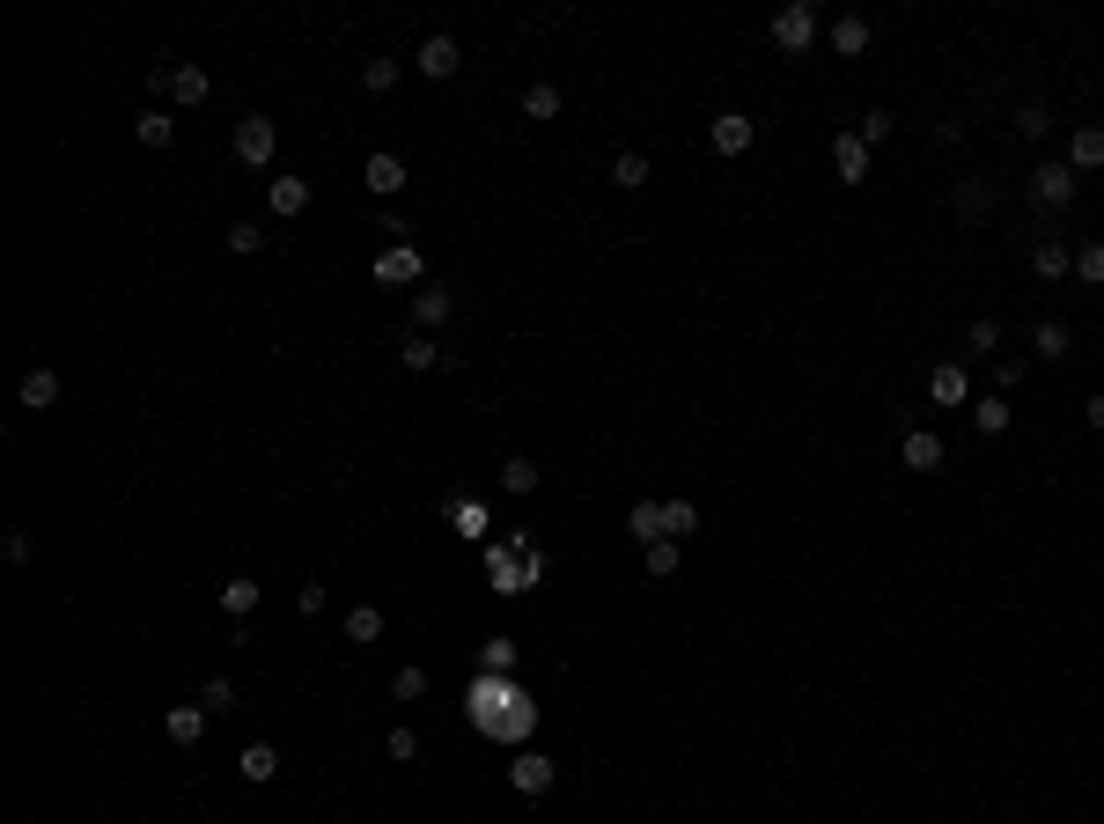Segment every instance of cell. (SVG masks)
Wrapping results in <instances>:
<instances>
[{"label":"cell","instance_id":"cell-32","mask_svg":"<svg viewBox=\"0 0 1104 824\" xmlns=\"http://www.w3.org/2000/svg\"><path fill=\"white\" fill-rule=\"evenodd\" d=\"M538 479H545V471H538L531 457H509V464H501V486H509V493H538Z\"/></svg>","mask_w":1104,"mask_h":824},{"label":"cell","instance_id":"cell-9","mask_svg":"<svg viewBox=\"0 0 1104 824\" xmlns=\"http://www.w3.org/2000/svg\"><path fill=\"white\" fill-rule=\"evenodd\" d=\"M553 780H560V766H553L545 751H515V766H509L515 795H553Z\"/></svg>","mask_w":1104,"mask_h":824},{"label":"cell","instance_id":"cell-29","mask_svg":"<svg viewBox=\"0 0 1104 824\" xmlns=\"http://www.w3.org/2000/svg\"><path fill=\"white\" fill-rule=\"evenodd\" d=\"M612 185H618V192H640V185H648V155H640V147L612 155Z\"/></svg>","mask_w":1104,"mask_h":824},{"label":"cell","instance_id":"cell-35","mask_svg":"<svg viewBox=\"0 0 1104 824\" xmlns=\"http://www.w3.org/2000/svg\"><path fill=\"white\" fill-rule=\"evenodd\" d=\"M972 427H980L986 442H994V435H1008V405H1002V398H980V405H972Z\"/></svg>","mask_w":1104,"mask_h":824},{"label":"cell","instance_id":"cell-24","mask_svg":"<svg viewBox=\"0 0 1104 824\" xmlns=\"http://www.w3.org/2000/svg\"><path fill=\"white\" fill-rule=\"evenodd\" d=\"M1068 346H1075V332H1068L1060 316H1046V324L1030 332V354H1046V361H1068Z\"/></svg>","mask_w":1104,"mask_h":824},{"label":"cell","instance_id":"cell-28","mask_svg":"<svg viewBox=\"0 0 1104 824\" xmlns=\"http://www.w3.org/2000/svg\"><path fill=\"white\" fill-rule=\"evenodd\" d=\"M626 531H634V545H656L662 537V501H634V509H626Z\"/></svg>","mask_w":1104,"mask_h":824},{"label":"cell","instance_id":"cell-46","mask_svg":"<svg viewBox=\"0 0 1104 824\" xmlns=\"http://www.w3.org/2000/svg\"><path fill=\"white\" fill-rule=\"evenodd\" d=\"M0 553L15 559V567H30V537H23V531H8V537H0Z\"/></svg>","mask_w":1104,"mask_h":824},{"label":"cell","instance_id":"cell-45","mask_svg":"<svg viewBox=\"0 0 1104 824\" xmlns=\"http://www.w3.org/2000/svg\"><path fill=\"white\" fill-rule=\"evenodd\" d=\"M855 133H861V147H877V141H891V111H869V119H861Z\"/></svg>","mask_w":1104,"mask_h":824},{"label":"cell","instance_id":"cell-22","mask_svg":"<svg viewBox=\"0 0 1104 824\" xmlns=\"http://www.w3.org/2000/svg\"><path fill=\"white\" fill-rule=\"evenodd\" d=\"M258 597H266V589L250 582V575H228V582H221V611H228V619H250Z\"/></svg>","mask_w":1104,"mask_h":824},{"label":"cell","instance_id":"cell-4","mask_svg":"<svg viewBox=\"0 0 1104 824\" xmlns=\"http://www.w3.org/2000/svg\"><path fill=\"white\" fill-rule=\"evenodd\" d=\"M272 147H280V125L266 119V111H250V119H236V163H250V170H266Z\"/></svg>","mask_w":1104,"mask_h":824},{"label":"cell","instance_id":"cell-10","mask_svg":"<svg viewBox=\"0 0 1104 824\" xmlns=\"http://www.w3.org/2000/svg\"><path fill=\"white\" fill-rule=\"evenodd\" d=\"M398 368L427 376V368H457V354H442V346H435V332H405V339H398Z\"/></svg>","mask_w":1104,"mask_h":824},{"label":"cell","instance_id":"cell-5","mask_svg":"<svg viewBox=\"0 0 1104 824\" xmlns=\"http://www.w3.org/2000/svg\"><path fill=\"white\" fill-rule=\"evenodd\" d=\"M368 272H376L383 288H427V266H420L413 243H391V250H376V266H368Z\"/></svg>","mask_w":1104,"mask_h":824},{"label":"cell","instance_id":"cell-43","mask_svg":"<svg viewBox=\"0 0 1104 824\" xmlns=\"http://www.w3.org/2000/svg\"><path fill=\"white\" fill-rule=\"evenodd\" d=\"M383 751H391L398 766H413V758H420V736H413V728H391V736H383Z\"/></svg>","mask_w":1104,"mask_h":824},{"label":"cell","instance_id":"cell-44","mask_svg":"<svg viewBox=\"0 0 1104 824\" xmlns=\"http://www.w3.org/2000/svg\"><path fill=\"white\" fill-rule=\"evenodd\" d=\"M1046 125H1053V119H1046V103H1024V111H1016V133H1024V141H1038Z\"/></svg>","mask_w":1104,"mask_h":824},{"label":"cell","instance_id":"cell-2","mask_svg":"<svg viewBox=\"0 0 1104 824\" xmlns=\"http://www.w3.org/2000/svg\"><path fill=\"white\" fill-rule=\"evenodd\" d=\"M147 89H163L170 103H207L214 97V81H207V67H192V59H177V67H147Z\"/></svg>","mask_w":1104,"mask_h":824},{"label":"cell","instance_id":"cell-16","mask_svg":"<svg viewBox=\"0 0 1104 824\" xmlns=\"http://www.w3.org/2000/svg\"><path fill=\"white\" fill-rule=\"evenodd\" d=\"M899 457H906V471H943V435H935V427H913V435L899 442Z\"/></svg>","mask_w":1104,"mask_h":824},{"label":"cell","instance_id":"cell-18","mask_svg":"<svg viewBox=\"0 0 1104 824\" xmlns=\"http://www.w3.org/2000/svg\"><path fill=\"white\" fill-rule=\"evenodd\" d=\"M163 736H170L177 751H192L199 736H207V706H170V714H163Z\"/></svg>","mask_w":1104,"mask_h":824},{"label":"cell","instance_id":"cell-11","mask_svg":"<svg viewBox=\"0 0 1104 824\" xmlns=\"http://www.w3.org/2000/svg\"><path fill=\"white\" fill-rule=\"evenodd\" d=\"M266 214L272 221L310 214V177H272V185H266Z\"/></svg>","mask_w":1104,"mask_h":824},{"label":"cell","instance_id":"cell-27","mask_svg":"<svg viewBox=\"0 0 1104 824\" xmlns=\"http://www.w3.org/2000/svg\"><path fill=\"white\" fill-rule=\"evenodd\" d=\"M833 52H839V59H861V52H869V23H861V15H839V23H833Z\"/></svg>","mask_w":1104,"mask_h":824},{"label":"cell","instance_id":"cell-7","mask_svg":"<svg viewBox=\"0 0 1104 824\" xmlns=\"http://www.w3.org/2000/svg\"><path fill=\"white\" fill-rule=\"evenodd\" d=\"M1075 192H1082V177L1068 170V163H1038V170H1030V199H1038V207H1053V214H1060Z\"/></svg>","mask_w":1104,"mask_h":824},{"label":"cell","instance_id":"cell-40","mask_svg":"<svg viewBox=\"0 0 1104 824\" xmlns=\"http://www.w3.org/2000/svg\"><path fill=\"white\" fill-rule=\"evenodd\" d=\"M427 692V670L420 662H398V678H391V700H420Z\"/></svg>","mask_w":1104,"mask_h":824},{"label":"cell","instance_id":"cell-23","mask_svg":"<svg viewBox=\"0 0 1104 824\" xmlns=\"http://www.w3.org/2000/svg\"><path fill=\"white\" fill-rule=\"evenodd\" d=\"M15 398H23L30 412H52V405H59V376H52V368H30V376H23V390H15Z\"/></svg>","mask_w":1104,"mask_h":824},{"label":"cell","instance_id":"cell-14","mask_svg":"<svg viewBox=\"0 0 1104 824\" xmlns=\"http://www.w3.org/2000/svg\"><path fill=\"white\" fill-rule=\"evenodd\" d=\"M449 310H457V294H449V288H435V280H427V288H413V332L449 324Z\"/></svg>","mask_w":1104,"mask_h":824},{"label":"cell","instance_id":"cell-39","mask_svg":"<svg viewBox=\"0 0 1104 824\" xmlns=\"http://www.w3.org/2000/svg\"><path fill=\"white\" fill-rule=\"evenodd\" d=\"M228 250H236V258H258V250H266V229H258V221H236V229H228Z\"/></svg>","mask_w":1104,"mask_h":824},{"label":"cell","instance_id":"cell-8","mask_svg":"<svg viewBox=\"0 0 1104 824\" xmlns=\"http://www.w3.org/2000/svg\"><path fill=\"white\" fill-rule=\"evenodd\" d=\"M413 67L427 74V81H449V74L465 67V52H457V37H449V30H435V37H420V52H413Z\"/></svg>","mask_w":1104,"mask_h":824},{"label":"cell","instance_id":"cell-47","mask_svg":"<svg viewBox=\"0 0 1104 824\" xmlns=\"http://www.w3.org/2000/svg\"><path fill=\"white\" fill-rule=\"evenodd\" d=\"M294 604H302L310 619H317V611H324V582H302V589H294Z\"/></svg>","mask_w":1104,"mask_h":824},{"label":"cell","instance_id":"cell-19","mask_svg":"<svg viewBox=\"0 0 1104 824\" xmlns=\"http://www.w3.org/2000/svg\"><path fill=\"white\" fill-rule=\"evenodd\" d=\"M1030 272H1038V280H1068V272H1075V250H1068L1060 236H1046L1038 250H1030Z\"/></svg>","mask_w":1104,"mask_h":824},{"label":"cell","instance_id":"cell-26","mask_svg":"<svg viewBox=\"0 0 1104 824\" xmlns=\"http://www.w3.org/2000/svg\"><path fill=\"white\" fill-rule=\"evenodd\" d=\"M346 641H354V648H376V641H383V611L354 604V611H346Z\"/></svg>","mask_w":1104,"mask_h":824},{"label":"cell","instance_id":"cell-6","mask_svg":"<svg viewBox=\"0 0 1104 824\" xmlns=\"http://www.w3.org/2000/svg\"><path fill=\"white\" fill-rule=\"evenodd\" d=\"M773 45H781V52H810V45H817V8H810V0H788L781 15H773Z\"/></svg>","mask_w":1104,"mask_h":824},{"label":"cell","instance_id":"cell-15","mask_svg":"<svg viewBox=\"0 0 1104 824\" xmlns=\"http://www.w3.org/2000/svg\"><path fill=\"white\" fill-rule=\"evenodd\" d=\"M950 207H957V221H986L994 214V185H986V177H957Z\"/></svg>","mask_w":1104,"mask_h":824},{"label":"cell","instance_id":"cell-34","mask_svg":"<svg viewBox=\"0 0 1104 824\" xmlns=\"http://www.w3.org/2000/svg\"><path fill=\"white\" fill-rule=\"evenodd\" d=\"M479 662H487V678H509V670H515V641H509V633H493L487 648H479Z\"/></svg>","mask_w":1104,"mask_h":824},{"label":"cell","instance_id":"cell-38","mask_svg":"<svg viewBox=\"0 0 1104 824\" xmlns=\"http://www.w3.org/2000/svg\"><path fill=\"white\" fill-rule=\"evenodd\" d=\"M1075 280L1082 288H1104V243H1082L1075 250Z\"/></svg>","mask_w":1104,"mask_h":824},{"label":"cell","instance_id":"cell-31","mask_svg":"<svg viewBox=\"0 0 1104 824\" xmlns=\"http://www.w3.org/2000/svg\"><path fill=\"white\" fill-rule=\"evenodd\" d=\"M442 515H449V523H457L465 537H479V531H487V509H479V501H457V493L442 501Z\"/></svg>","mask_w":1104,"mask_h":824},{"label":"cell","instance_id":"cell-3","mask_svg":"<svg viewBox=\"0 0 1104 824\" xmlns=\"http://www.w3.org/2000/svg\"><path fill=\"white\" fill-rule=\"evenodd\" d=\"M751 141H759V119H751V111H736V103H729V111H714V119H707V147H714V155H751Z\"/></svg>","mask_w":1104,"mask_h":824},{"label":"cell","instance_id":"cell-1","mask_svg":"<svg viewBox=\"0 0 1104 824\" xmlns=\"http://www.w3.org/2000/svg\"><path fill=\"white\" fill-rule=\"evenodd\" d=\"M471 722L487 728V736H501V744H523V736L538 728V706H531V692H515V684L487 678L479 692H471Z\"/></svg>","mask_w":1104,"mask_h":824},{"label":"cell","instance_id":"cell-13","mask_svg":"<svg viewBox=\"0 0 1104 824\" xmlns=\"http://www.w3.org/2000/svg\"><path fill=\"white\" fill-rule=\"evenodd\" d=\"M833 177L839 185H869V147H861V133H839L833 141Z\"/></svg>","mask_w":1104,"mask_h":824},{"label":"cell","instance_id":"cell-25","mask_svg":"<svg viewBox=\"0 0 1104 824\" xmlns=\"http://www.w3.org/2000/svg\"><path fill=\"white\" fill-rule=\"evenodd\" d=\"M560 103H567V97H560V81H531V89H523V119H538V125H545V119H560Z\"/></svg>","mask_w":1104,"mask_h":824},{"label":"cell","instance_id":"cell-36","mask_svg":"<svg viewBox=\"0 0 1104 824\" xmlns=\"http://www.w3.org/2000/svg\"><path fill=\"white\" fill-rule=\"evenodd\" d=\"M678 559H685V553H678V537H656V545H648V575L670 582V575H678Z\"/></svg>","mask_w":1104,"mask_h":824},{"label":"cell","instance_id":"cell-12","mask_svg":"<svg viewBox=\"0 0 1104 824\" xmlns=\"http://www.w3.org/2000/svg\"><path fill=\"white\" fill-rule=\"evenodd\" d=\"M1068 170L1075 177L1104 170V125H1075V133H1068Z\"/></svg>","mask_w":1104,"mask_h":824},{"label":"cell","instance_id":"cell-33","mask_svg":"<svg viewBox=\"0 0 1104 824\" xmlns=\"http://www.w3.org/2000/svg\"><path fill=\"white\" fill-rule=\"evenodd\" d=\"M700 531V509L692 501H662V537H692Z\"/></svg>","mask_w":1104,"mask_h":824},{"label":"cell","instance_id":"cell-17","mask_svg":"<svg viewBox=\"0 0 1104 824\" xmlns=\"http://www.w3.org/2000/svg\"><path fill=\"white\" fill-rule=\"evenodd\" d=\"M361 185H368V192H383V199L405 192V163H398L391 147H383V155H368V163H361Z\"/></svg>","mask_w":1104,"mask_h":824},{"label":"cell","instance_id":"cell-48","mask_svg":"<svg viewBox=\"0 0 1104 824\" xmlns=\"http://www.w3.org/2000/svg\"><path fill=\"white\" fill-rule=\"evenodd\" d=\"M1082 420H1090V427H1097V435H1104V390H1097V398H1090V405H1082Z\"/></svg>","mask_w":1104,"mask_h":824},{"label":"cell","instance_id":"cell-42","mask_svg":"<svg viewBox=\"0 0 1104 824\" xmlns=\"http://www.w3.org/2000/svg\"><path fill=\"white\" fill-rule=\"evenodd\" d=\"M994 346H1002V324H994V316H980V324L964 332V354H994Z\"/></svg>","mask_w":1104,"mask_h":824},{"label":"cell","instance_id":"cell-21","mask_svg":"<svg viewBox=\"0 0 1104 824\" xmlns=\"http://www.w3.org/2000/svg\"><path fill=\"white\" fill-rule=\"evenodd\" d=\"M236 773H244L250 788H266V780H280V751H272V744H244V758H236Z\"/></svg>","mask_w":1104,"mask_h":824},{"label":"cell","instance_id":"cell-20","mask_svg":"<svg viewBox=\"0 0 1104 824\" xmlns=\"http://www.w3.org/2000/svg\"><path fill=\"white\" fill-rule=\"evenodd\" d=\"M928 398H935V405H964V398H972V383H964V368H957V361L928 368Z\"/></svg>","mask_w":1104,"mask_h":824},{"label":"cell","instance_id":"cell-30","mask_svg":"<svg viewBox=\"0 0 1104 824\" xmlns=\"http://www.w3.org/2000/svg\"><path fill=\"white\" fill-rule=\"evenodd\" d=\"M133 133H141V147H170L177 141V119H170V111H141Z\"/></svg>","mask_w":1104,"mask_h":824},{"label":"cell","instance_id":"cell-37","mask_svg":"<svg viewBox=\"0 0 1104 824\" xmlns=\"http://www.w3.org/2000/svg\"><path fill=\"white\" fill-rule=\"evenodd\" d=\"M361 89H368V97H391V89H398V59H368Z\"/></svg>","mask_w":1104,"mask_h":824},{"label":"cell","instance_id":"cell-41","mask_svg":"<svg viewBox=\"0 0 1104 824\" xmlns=\"http://www.w3.org/2000/svg\"><path fill=\"white\" fill-rule=\"evenodd\" d=\"M199 706H207V714H228V706H236V684H228V678H207V684H199Z\"/></svg>","mask_w":1104,"mask_h":824}]
</instances>
